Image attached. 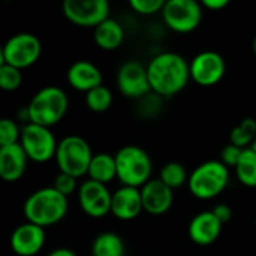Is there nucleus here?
Returning <instances> with one entry per match:
<instances>
[{
  "mask_svg": "<svg viewBox=\"0 0 256 256\" xmlns=\"http://www.w3.org/2000/svg\"><path fill=\"white\" fill-rule=\"evenodd\" d=\"M68 210V198L58 194L52 186L34 190L22 206L26 222L34 224L44 230L63 220Z\"/></svg>",
  "mask_w": 256,
  "mask_h": 256,
  "instance_id": "obj_2",
  "label": "nucleus"
},
{
  "mask_svg": "<svg viewBox=\"0 0 256 256\" xmlns=\"http://www.w3.org/2000/svg\"><path fill=\"white\" fill-rule=\"evenodd\" d=\"M150 90L162 98L180 93L190 80L189 63L177 52L165 51L154 56L146 66Z\"/></svg>",
  "mask_w": 256,
  "mask_h": 256,
  "instance_id": "obj_1",
  "label": "nucleus"
},
{
  "mask_svg": "<svg viewBox=\"0 0 256 256\" xmlns=\"http://www.w3.org/2000/svg\"><path fill=\"white\" fill-rule=\"evenodd\" d=\"M142 210L152 216H162L170 212L174 204V190L164 184L159 178H150L141 189Z\"/></svg>",
  "mask_w": 256,
  "mask_h": 256,
  "instance_id": "obj_15",
  "label": "nucleus"
},
{
  "mask_svg": "<svg viewBox=\"0 0 256 256\" xmlns=\"http://www.w3.org/2000/svg\"><path fill=\"white\" fill-rule=\"evenodd\" d=\"M94 44L104 51H114L117 50L124 40V28L122 24L114 18H106L100 22L93 33Z\"/></svg>",
  "mask_w": 256,
  "mask_h": 256,
  "instance_id": "obj_20",
  "label": "nucleus"
},
{
  "mask_svg": "<svg viewBox=\"0 0 256 256\" xmlns=\"http://www.w3.org/2000/svg\"><path fill=\"white\" fill-rule=\"evenodd\" d=\"M3 60L20 70L34 64L42 52V44L33 33H16L10 36L3 45Z\"/></svg>",
  "mask_w": 256,
  "mask_h": 256,
  "instance_id": "obj_8",
  "label": "nucleus"
},
{
  "mask_svg": "<svg viewBox=\"0 0 256 256\" xmlns=\"http://www.w3.org/2000/svg\"><path fill=\"white\" fill-rule=\"evenodd\" d=\"M190 80L201 87H212L222 81L226 72L225 58L216 51H202L189 63Z\"/></svg>",
  "mask_w": 256,
  "mask_h": 256,
  "instance_id": "obj_11",
  "label": "nucleus"
},
{
  "mask_svg": "<svg viewBox=\"0 0 256 256\" xmlns=\"http://www.w3.org/2000/svg\"><path fill=\"white\" fill-rule=\"evenodd\" d=\"M86 105L93 112H105L112 105V93L104 84L86 93Z\"/></svg>",
  "mask_w": 256,
  "mask_h": 256,
  "instance_id": "obj_26",
  "label": "nucleus"
},
{
  "mask_svg": "<svg viewBox=\"0 0 256 256\" xmlns=\"http://www.w3.org/2000/svg\"><path fill=\"white\" fill-rule=\"evenodd\" d=\"M20 135H21V129L14 120L6 117L0 118V147L20 142Z\"/></svg>",
  "mask_w": 256,
  "mask_h": 256,
  "instance_id": "obj_28",
  "label": "nucleus"
},
{
  "mask_svg": "<svg viewBox=\"0 0 256 256\" xmlns=\"http://www.w3.org/2000/svg\"><path fill=\"white\" fill-rule=\"evenodd\" d=\"M69 108L66 92L57 86H46L36 92L26 106L27 123L51 128L63 120Z\"/></svg>",
  "mask_w": 256,
  "mask_h": 256,
  "instance_id": "obj_3",
  "label": "nucleus"
},
{
  "mask_svg": "<svg viewBox=\"0 0 256 256\" xmlns=\"http://www.w3.org/2000/svg\"><path fill=\"white\" fill-rule=\"evenodd\" d=\"M117 178L122 186L141 189L152 177L153 164L148 153L138 146H124L116 154Z\"/></svg>",
  "mask_w": 256,
  "mask_h": 256,
  "instance_id": "obj_4",
  "label": "nucleus"
},
{
  "mask_svg": "<svg viewBox=\"0 0 256 256\" xmlns=\"http://www.w3.org/2000/svg\"><path fill=\"white\" fill-rule=\"evenodd\" d=\"M63 14L78 27L96 28L110 18V3L106 0H64Z\"/></svg>",
  "mask_w": 256,
  "mask_h": 256,
  "instance_id": "obj_10",
  "label": "nucleus"
},
{
  "mask_svg": "<svg viewBox=\"0 0 256 256\" xmlns=\"http://www.w3.org/2000/svg\"><path fill=\"white\" fill-rule=\"evenodd\" d=\"M230 4L228 0H204L201 3V6H206L210 10H220L224 8H226Z\"/></svg>",
  "mask_w": 256,
  "mask_h": 256,
  "instance_id": "obj_33",
  "label": "nucleus"
},
{
  "mask_svg": "<svg viewBox=\"0 0 256 256\" xmlns=\"http://www.w3.org/2000/svg\"><path fill=\"white\" fill-rule=\"evenodd\" d=\"M92 158V147L82 136L68 135L58 141L54 159L60 172L80 178L87 176Z\"/></svg>",
  "mask_w": 256,
  "mask_h": 256,
  "instance_id": "obj_6",
  "label": "nucleus"
},
{
  "mask_svg": "<svg viewBox=\"0 0 256 256\" xmlns=\"http://www.w3.org/2000/svg\"><path fill=\"white\" fill-rule=\"evenodd\" d=\"M222 226L212 212H201L189 224V238L198 246H210L219 238Z\"/></svg>",
  "mask_w": 256,
  "mask_h": 256,
  "instance_id": "obj_17",
  "label": "nucleus"
},
{
  "mask_svg": "<svg viewBox=\"0 0 256 256\" xmlns=\"http://www.w3.org/2000/svg\"><path fill=\"white\" fill-rule=\"evenodd\" d=\"M252 48H254V52H255V56H256V36H255V39H254V44H252Z\"/></svg>",
  "mask_w": 256,
  "mask_h": 256,
  "instance_id": "obj_36",
  "label": "nucleus"
},
{
  "mask_svg": "<svg viewBox=\"0 0 256 256\" xmlns=\"http://www.w3.org/2000/svg\"><path fill=\"white\" fill-rule=\"evenodd\" d=\"M117 87L120 93L129 99H140L147 96L152 90L146 66L135 60L123 63L117 72Z\"/></svg>",
  "mask_w": 256,
  "mask_h": 256,
  "instance_id": "obj_13",
  "label": "nucleus"
},
{
  "mask_svg": "<svg viewBox=\"0 0 256 256\" xmlns=\"http://www.w3.org/2000/svg\"><path fill=\"white\" fill-rule=\"evenodd\" d=\"M3 63H4V60H3V48L0 45V68L3 66Z\"/></svg>",
  "mask_w": 256,
  "mask_h": 256,
  "instance_id": "obj_35",
  "label": "nucleus"
},
{
  "mask_svg": "<svg viewBox=\"0 0 256 256\" xmlns=\"http://www.w3.org/2000/svg\"><path fill=\"white\" fill-rule=\"evenodd\" d=\"M92 256H124V243L116 232L99 234L92 244Z\"/></svg>",
  "mask_w": 256,
  "mask_h": 256,
  "instance_id": "obj_22",
  "label": "nucleus"
},
{
  "mask_svg": "<svg viewBox=\"0 0 256 256\" xmlns=\"http://www.w3.org/2000/svg\"><path fill=\"white\" fill-rule=\"evenodd\" d=\"M255 224H256V220H255Z\"/></svg>",
  "mask_w": 256,
  "mask_h": 256,
  "instance_id": "obj_38",
  "label": "nucleus"
},
{
  "mask_svg": "<svg viewBox=\"0 0 256 256\" xmlns=\"http://www.w3.org/2000/svg\"><path fill=\"white\" fill-rule=\"evenodd\" d=\"M46 234L44 228L30 222H24L12 231L9 243L15 255L34 256L42 250Z\"/></svg>",
  "mask_w": 256,
  "mask_h": 256,
  "instance_id": "obj_14",
  "label": "nucleus"
},
{
  "mask_svg": "<svg viewBox=\"0 0 256 256\" xmlns=\"http://www.w3.org/2000/svg\"><path fill=\"white\" fill-rule=\"evenodd\" d=\"M76 195L78 204L87 216L93 219H100L111 213L112 194L105 184L93 180H86L78 186Z\"/></svg>",
  "mask_w": 256,
  "mask_h": 256,
  "instance_id": "obj_12",
  "label": "nucleus"
},
{
  "mask_svg": "<svg viewBox=\"0 0 256 256\" xmlns=\"http://www.w3.org/2000/svg\"><path fill=\"white\" fill-rule=\"evenodd\" d=\"M256 140V120L252 117L243 118L230 134L231 144L240 148H250Z\"/></svg>",
  "mask_w": 256,
  "mask_h": 256,
  "instance_id": "obj_24",
  "label": "nucleus"
},
{
  "mask_svg": "<svg viewBox=\"0 0 256 256\" xmlns=\"http://www.w3.org/2000/svg\"><path fill=\"white\" fill-rule=\"evenodd\" d=\"M212 213L216 216V219H218L222 225L226 224V222H230L231 218H232V208H231L228 204H218V206L212 210Z\"/></svg>",
  "mask_w": 256,
  "mask_h": 256,
  "instance_id": "obj_32",
  "label": "nucleus"
},
{
  "mask_svg": "<svg viewBox=\"0 0 256 256\" xmlns=\"http://www.w3.org/2000/svg\"><path fill=\"white\" fill-rule=\"evenodd\" d=\"M230 182V170L220 160H207L198 165L188 178L189 192L202 201L219 196Z\"/></svg>",
  "mask_w": 256,
  "mask_h": 256,
  "instance_id": "obj_5",
  "label": "nucleus"
},
{
  "mask_svg": "<svg viewBox=\"0 0 256 256\" xmlns=\"http://www.w3.org/2000/svg\"><path fill=\"white\" fill-rule=\"evenodd\" d=\"M27 156L20 142L0 147V178L6 183L18 182L27 168Z\"/></svg>",
  "mask_w": 256,
  "mask_h": 256,
  "instance_id": "obj_19",
  "label": "nucleus"
},
{
  "mask_svg": "<svg viewBox=\"0 0 256 256\" xmlns=\"http://www.w3.org/2000/svg\"><path fill=\"white\" fill-rule=\"evenodd\" d=\"M242 153H243V148L234 146V144H228L222 148L220 152V162L230 170V168H236V165L238 164L240 158H242Z\"/></svg>",
  "mask_w": 256,
  "mask_h": 256,
  "instance_id": "obj_31",
  "label": "nucleus"
},
{
  "mask_svg": "<svg viewBox=\"0 0 256 256\" xmlns=\"http://www.w3.org/2000/svg\"><path fill=\"white\" fill-rule=\"evenodd\" d=\"M250 148H252V150H254V152H255V153H256V140H255V142L252 144V147H250Z\"/></svg>",
  "mask_w": 256,
  "mask_h": 256,
  "instance_id": "obj_37",
  "label": "nucleus"
},
{
  "mask_svg": "<svg viewBox=\"0 0 256 256\" xmlns=\"http://www.w3.org/2000/svg\"><path fill=\"white\" fill-rule=\"evenodd\" d=\"M22 84V70L3 63L0 68V90L14 92Z\"/></svg>",
  "mask_w": 256,
  "mask_h": 256,
  "instance_id": "obj_27",
  "label": "nucleus"
},
{
  "mask_svg": "<svg viewBox=\"0 0 256 256\" xmlns=\"http://www.w3.org/2000/svg\"><path fill=\"white\" fill-rule=\"evenodd\" d=\"M78 178L69 176V174H64V172H58L54 178V183H52V188L62 194L63 196H69L72 194H75L78 190V183H76Z\"/></svg>",
  "mask_w": 256,
  "mask_h": 256,
  "instance_id": "obj_29",
  "label": "nucleus"
},
{
  "mask_svg": "<svg viewBox=\"0 0 256 256\" xmlns=\"http://www.w3.org/2000/svg\"><path fill=\"white\" fill-rule=\"evenodd\" d=\"M129 4L140 15H154L158 12H162L165 2L164 0H130Z\"/></svg>",
  "mask_w": 256,
  "mask_h": 256,
  "instance_id": "obj_30",
  "label": "nucleus"
},
{
  "mask_svg": "<svg viewBox=\"0 0 256 256\" xmlns=\"http://www.w3.org/2000/svg\"><path fill=\"white\" fill-rule=\"evenodd\" d=\"M160 14L164 22L172 32L190 33L202 20V6L196 0H168Z\"/></svg>",
  "mask_w": 256,
  "mask_h": 256,
  "instance_id": "obj_9",
  "label": "nucleus"
},
{
  "mask_svg": "<svg viewBox=\"0 0 256 256\" xmlns=\"http://www.w3.org/2000/svg\"><path fill=\"white\" fill-rule=\"evenodd\" d=\"M142 201L141 192L136 188L122 186L111 196V214L118 220H134L141 214Z\"/></svg>",
  "mask_w": 256,
  "mask_h": 256,
  "instance_id": "obj_16",
  "label": "nucleus"
},
{
  "mask_svg": "<svg viewBox=\"0 0 256 256\" xmlns=\"http://www.w3.org/2000/svg\"><path fill=\"white\" fill-rule=\"evenodd\" d=\"M66 80L69 86L78 92H90L102 86V72L100 69L88 60H78L72 63L66 72Z\"/></svg>",
  "mask_w": 256,
  "mask_h": 256,
  "instance_id": "obj_18",
  "label": "nucleus"
},
{
  "mask_svg": "<svg viewBox=\"0 0 256 256\" xmlns=\"http://www.w3.org/2000/svg\"><path fill=\"white\" fill-rule=\"evenodd\" d=\"M46 256H76V254L72 250V249H68V248H58V249H54L51 250Z\"/></svg>",
  "mask_w": 256,
  "mask_h": 256,
  "instance_id": "obj_34",
  "label": "nucleus"
},
{
  "mask_svg": "<svg viewBox=\"0 0 256 256\" xmlns=\"http://www.w3.org/2000/svg\"><path fill=\"white\" fill-rule=\"evenodd\" d=\"M88 180L98 182L100 184H108L114 178H117V170H116V159L110 153H96L92 158L88 171H87Z\"/></svg>",
  "mask_w": 256,
  "mask_h": 256,
  "instance_id": "obj_21",
  "label": "nucleus"
},
{
  "mask_svg": "<svg viewBox=\"0 0 256 256\" xmlns=\"http://www.w3.org/2000/svg\"><path fill=\"white\" fill-rule=\"evenodd\" d=\"M57 140L50 128L26 123L21 129L20 146L22 147L28 160L45 164L56 158Z\"/></svg>",
  "mask_w": 256,
  "mask_h": 256,
  "instance_id": "obj_7",
  "label": "nucleus"
},
{
  "mask_svg": "<svg viewBox=\"0 0 256 256\" xmlns=\"http://www.w3.org/2000/svg\"><path fill=\"white\" fill-rule=\"evenodd\" d=\"M188 171L184 168V165H182L180 162H168L162 166L160 170V176L159 180L166 184L170 189H178L183 184H188Z\"/></svg>",
  "mask_w": 256,
  "mask_h": 256,
  "instance_id": "obj_25",
  "label": "nucleus"
},
{
  "mask_svg": "<svg viewBox=\"0 0 256 256\" xmlns=\"http://www.w3.org/2000/svg\"><path fill=\"white\" fill-rule=\"evenodd\" d=\"M237 180L248 188H256V153L252 148H244L238 164L234 168Z\"/></svg>",
  "mask_w": 256,
  "mask_h": 256,
  "instance_id": "obj_23",
  "label": "nucleus"
}]
</instances>
